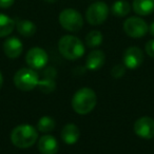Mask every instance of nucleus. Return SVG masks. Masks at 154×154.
Listing matches in <instances>:
<instances>
[{
	"label": "nucleus",
	"mask_w": 154,
	"mask_h": 154,
	"mask_svg": "<svg viewBox=\"0 0 154 154\" xmlns=\"http://www.w3.org/2000/svg\"><path fill=\"white\" fill-rule=\"evenodd\" d=\"M97 103V96L94 90L85 87L77 90L72 98V108L77 114L87 115L93 111Z\"/></svg>",
	"instance_id": "1"
},
{
	"label": "nucleus",
	"mask_w": 154,
	"mask_h": 154,
	"mask_svg": "<svg viewBox=\"0 0 154 154\" xmlns=\"http://www.w3.org/2000/svg\"><path fill=\"white\" fill-rule=\"evenodd\" d=\"M38 139V132L31 125H19L11 132V140L13 145L20 149L31 148Z\"/></svg>",
	"instance_id": "2"
},
{
	"label": "nucleus",
	"mask_w": 154,
	"mask_h": 154,
	"mask_svg": "<svg viewBox=\"0 0 154 154\" xmlns=\"http://www.w3.org/2000/svg\"><path fill=\"white\" fill-rule=\"evenodd\" d=\"M60 54L68 60H76L85 54V45L79 38L73 35H64L58 41Z\"/></svg>",
	"instance_id": "3"
},
{
	"label": "nucleus",
	"mask_w": 154,
	"mask_h": 154,
	"mask_svg": "<svg viewBox=\"0 0 154 154\" xmlns=\"http://www.w3.org/2000/svg\"><path fill=\"white\" fill-rule=\"evenodd\" d=\"M39 76L35 70L31 68H22L14 75V85L17 89L24 92L32 91L38 85Z\"/></svg>",
	"instance_id": "4"
},
{
	"label": "nucleus",
	"mask_w": 154,
	"mask_h": 154,
	"mask_svg": "<svg viewBox=\"0 0 154 154\" xmlns=\"http://www.w3.org/2000/svg\"><path fill=\"white\" fill-rule=\"evenodd\" d=\"M58 20L60 26L69 32H78L84 26V17L79 12L72 8L62 10L59 14Z\"/></svg>",
	"instance_id": "5"
},
{
	"label": "nucleus",
	"mask_w": 154,
	"mask_h": 154,
	"mask_svg": "<svg viewBox=\"0 0 154 154\" xmlns=\"http://www.w3.org/2000/svg\"><path fill=\"white\" fill-rule=\"evenodd\" d=\"M110 8L103 1H96L87 9L86 19L91 26H100L107 20Z\"/></svg>",
	"instance_id": "6"
},
{
	"label": "nucleus",
	"mask_w": 154,
	"mask_h": 154,
	"mask_svg": "<svg viewBox=\"0 0 154 154\" xmlns=\"http://www.w3.org/2000/svg\"><path fill=\"white\" fill-rule=\"evenodd\" d=\"M124 31L132 38H141L149 32V26L143 18L133 16L125 20Z\"/></svg>",
	"instance_id": "7"
},
{
	"label": "nucleus",
	"mask_w": 154,
	"mask_h": 154,
	"mask_svg": "<svg viewBox=\"0 0 154 154\" xmlns=\"http://www.w3.org/2000/svg\"><path fill=\"white\" fill-rule=\"evenodd\" d=\"M48 60H49V56L47 52L39 47L30 49L26 56V61L28 66L35 71L45 68L48 63Z\"/></svg>",
	"instance_id": "8"
},
{
	"label": "nucleus",
	"mask_w": 154,
	"mask_h": 154,
	"mask_svg": "<svg viewBox=\"0 0 154 154\" xmlns=\"http://www.w3.org/2000/svg\"><path fill=\"white\" fill-rule=\"evenodd\" d=\"M134 133L143 139H151L154 137V119L149 116L140 117L134 122Z\"/></svg>",
	"instance_id": "9"
},
{
	"label": "nucleus",
	"mask_w": 154,
	"mask_h": 154,
	"mask_svg": "<svg viewBox=\"0 0 154 154\" xmlns=\"http://www.w3.org/2000/svg\"><path fill=\"white\" fill-rule=\"evenodd\" d=\"M122 59L126 68L134 70L143 62V52L138 47H130L125 51Z\"/></svg>",
	"instance_id": "10"
},
{
	"label": "nucleus",
	"mask_w": 154,
	"mask_h": 154,
	"mask_svg": "<svg viewBox=\"0 0 154 154\" xmlns=\"http://www.w3.org/2000/svg\"><path fill=\"white\" fill-rule=\"evenodd\" d=\"M22 51H23V45H22L21 40L17 37H9L3 42V52L7 57L15 59L21 55Z\"/></svg>",
	"instance_id": "11"
},
{
	"label": "nucleus",
	"mask_w": 154,
	"mask_h": 154,
	"mask_svg": "<svg viewBox=\"0 0 154 154\" xmlns=\"http://www.w3.org/2000/svg\"><path fill=\"white\" fill-rule=\"evenodd\" d=\"M38 150L41 154H57L58 141L52 135H43L38 140Z\"/></svg>",
	"instance_id": "12"
},
{
	"label": "nucleus",
	"mask_w": 154,
	"mask_h": 154,
	"mask_svg": "<svg viewBox=\"0 0 154 154\" xmlns=\"http://www.w3.org/2000/svg\"><path fill=\"white\" fill-rule=\"evenodd\" d=\"M106 60L105 53L100 50H93L86 59V66L90 71H97L103 66Z\"/></svg>",
	"instance_id": "13"
},
{
	"label": "nucleus",
	"mask_w": 154,
	"mask_h": 154,
	"mask_svg": "<svg viewBox=\"0 0 154 154\" xmlns=\"http://www.w3.org/2000/svg\"><path fill=\"white\" fill-rule=\"evenodd\" d=\"M79 129L74 124H66L60 133L62 141L66 145H74L75 143H77L79 139Z\"/></svg>",
	"instance_id": "14"
},
{
	"label": "nucleus",
	"mask_w": 154,
	"mask_h": 154,
	"mask_svg": "<svg viewBox=\"0 0 154 154\" xmlns=\"http://www.w3.org/2000/svg\"><path fill=\"white\" fill-rule=\"evenodd\" d=\"M132 10L139 16H149L154 12V0H133Z\"/></svg>",
	"instance_id": "15"
},
{
	"label": "nucleus",
	"mask_w": 154,
	"mask_h": 154,
	"mask_svg": "<svg viewBox=\"0 0 154 154\" xmlns=\"http://www.w3.org/2000/svg\"><path fill=\"white\" fill-rule=\"evenodd\" d=\"M15 28L18 31V33L23 37H32L33 35H35V33L37 31L36 24L28 19L18 20L16 22Z\"/></svg>",
	"instance_id": "16"
},
{
	"label": "nucleus",
	"mask_w": 154,
	"mask_h": 154,
	"mask_svg": "<svg viewBox=\"0 0 154 154\" xmlns=\"http://www.w3.org/2000/svg\"><path fill=\"white\" fill-rule=\"evenodd\" d=\"M16 22L5 14L0 13V38L7 37L14 31Z\"/></svg>",
	"instance_id": "17"
},
{
	"label": "nucleus",
	"mask_w": 154,
	"mask_h": 154,
	"mask_svg": "<svg viewBox=\"0 0 154 154\" xmlns=\"http://www.w3.org/2000/svg\"><path fill=\"white\" fill-rule=\"evenodd\" d=\"M131 5L127 0H116L112 5L111 12L115 17H126L131 12Z\"/></svg>",
	"instance_id": "18"
},
{
	"label": "nucleus",
	"mask_w": 154,
	"mask_h": 154,
	"mask_svg": "<svg viewBox=\"0 0 154 154\" xmlns=\"http://www.w3.org/2000/svg\"><path fill=\"white\" fill-rule=\"evenodd\" d=\"M38 89L45 94H50V93L54 92L56 89V82L54 77L49 76H43V78H39L38 85H37Z\"/></svg>",
	"instance_id": "19"
},
{
	"label": "nucleus",
	"mask_w": 154,
	"mask_h": 154,
	"mask_svg": "<svg viewBox=\"0 0 154 154\" xmlns=\"http://www.w3.org/2000/svg\"><path fill=\"white\" fill-rule=\"evenodd\" d=\"M56 122L50 116H42L39 118L38 122H37V131L41 133H50L55 129Z\"/></svg>",
	"instance_id": "20"
},
{
	"label": "nucleus",
	"mask_w": 154,
	"mask_h": 154,
	"mask_svg": "<svg viewBox=\"0 0 154 154\" xmlns=\"http://www.w3.org/2000/svg\"><path fill=\"white\" fill-rule=\"evenodd\" d=\"M103 36L101 32L97 30L91 31L86 36V45L89 48H97L103 43Z\"/></svg>",
	"instance_id": "21"
},
{
	"label": "nucleus",
	"mask_w": 154,
	"mask_h": 154,
	"mask_svg": "<svg viewBox=\"0 0 154 154\" xmlns=\"http://www.w3.org/2000/svg\"><path fill=\"white\" fill-rule=\"evenodd\" d=\"M126 69L127 68L125 64H122V63L115 64L111 71V75L114 77V78H120V77L125 74V72H126Z\"/></svg>",
	"instance_id": "22"
},
{
	"label": "nucleus",
	"mask_w": 154,
	"mask_h": 154,
	"mask_svg": "<svg viewBox=\"0 0 154 154\" xmlns=\"http://www.w3.org/2000/svg\"><path fill=\"white\" fill-rule=\"evenodd\" d=\"M146 53L150 56V57L154 58V39H151L149 40L147 43H146Z\"/></svg>",
	"instance_id": "23"
},
{
	"label": "nucleus",
	"mask_w": 154,
	"mask_h": 154,
	"mask_svg": "<svg viewBox=\"0 0 154 154\" xmlns=\"http://www.w3.org/2000/svg\"><path fill=\"white\" fill-rule=\"evenodd\" d=\"M15 0H0V8L1 9H9L14 5Z\"/></svg>",
	"instance_id": "24"
},
{
	"label": "nucleus",
	"mask_w": 154,
	"mask_h": 154,
	"mask_svg": "<svg viewBox=\"0 0 154 154\" xmlns=\"http://www.w3.org/2000/svg\"><path fill=\"white\" fill-rule=\"evenodd\" d=\"M149 32H150V34H151L152 36H154V21L149 26Z\"/></svg>",
	"instance_id": "25"
},
{
	"label": "nucleus",
	"mask_w": 154,
	"mask_h": 154,
	"mask_svg": "<svg viewBox=\"0 0 154 154\" xmlns=\"http://www.w3.org/2000/svg\"><path fill=\"white\" fill-rule=\"evenodd\" d=\"M2 85H3V76H2V74H1V72H0V89H1Z\"/></svg>",
	"instance_id": "26"
},
{
	"label": "nucleus",
	"mask_w": 154,
	"mask_h": 154,
	"mask_svg": "<svg viewBox=\"0 0 154 154\" xmlns=\"http://www.w3.org/2000/svg\"><path fill=\"white\" fill-rule=\"evenodd\" d=\"M43 1H45V2H48V3H54V2H56L57 0H43Z\"/></svg>",
	"instance_id": "27"
}]
</instances>
